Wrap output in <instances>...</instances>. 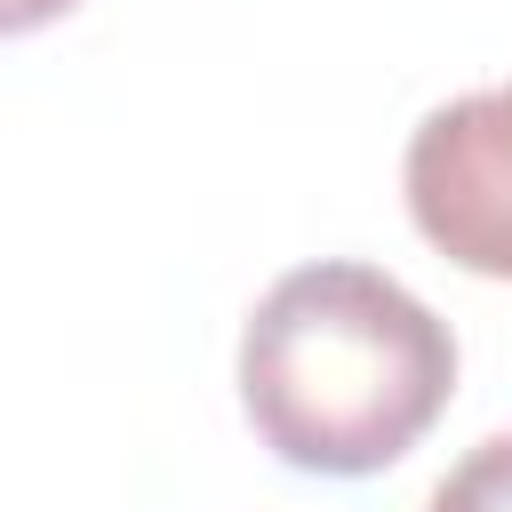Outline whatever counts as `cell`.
<instances>
[{
  "label": "cell",
  "instance_id": "obj_1",
  "mask_svg": "<svg viewBox=\"0 0 512 512\" xmlns=\"http://www.w3.org/2000/svg\"><path fill=\"white\" fill-rule=\"evenodd\" d=\"M456 392L448 320L376 264H296L240 328V408L296 472L400 464Z\"/></svg>",
  "mask_w": 512,
  "mask_h": 512
},
{
  "label": "cell",
  "instance_id": "obj_4",
  "mask_svg": "<svg viewBox=\"0 0 512 512\" xmlns=\"http://www.w3.org/2000/svg\"><path fill=\"white\" fill-rule=\"evenodd\" d=\"M64 8H80V0H0V24H8V32H32V24L64 16Z\"/></svg>",
  "mask_w": 512,
  "mask_h": 512
},
{
  "label": "cell",
  "instance_id": "obj_3",
  "mask_svg": "<svg viewBox=\"0 0 512 512\" xmlns=\"http://www.w3.org/2000/svg\"><path fill=\"white\" fill-rule=\"evenodd\" d=\"M424 512H512V432L480 440V448L432 488Z\"/></svg>",
  "mask_w": 512,
  "mask_h": 512
},
{
  "label": "cell",
  "instance_id": "obj_2",
  "mask_svg": "<svg viewBox=\"0 0 512 512\" xmlns=\"http://www.w3.org/2000/svg\"><path fill=\"white\" fill-rule=\"evenodd\" d=\"M400 176L416 232L448 264L480 280H512V80L440 104L408 136Z\"/></svg>",
  "mask_w": 512,
  "mask_h": 512
}]
</instances>
